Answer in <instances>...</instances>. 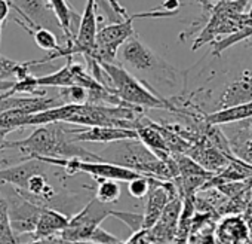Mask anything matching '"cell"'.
<instances>
[{
	"mask_svg": "<svg viewBox=\"0 0 252 244\" xmlns=\"http://www.w3.org/2000/svg\"><path fill=\"white\" fill-rule=\"evenodd\" d=\"M73 127L68 124H49L37 127L23 140L6 142L5 149H15L26 158H55V160H83L105 161L101 155L89 152L73 140Z\"/></svg>",
	"mask_w": 252,
	"mask_h": 244,
	"instance_id": "cell-1",
	"label": "cell"
},
{
	"mask_svg": "<svg viewBox=\"0 0 252 244\" xmlns=\"http://www.w3.org/2000/svg\"><path fill=\"white\" fill-rule=\"evenodd\" d=\"M110 157L111 160L108 163L122 165L141 176L159 180H172L174 177H178V168L174 157L168 161L160 160L140 139L114 143V149L110 152Z\"/></svg>",
	"mask_w": 252,
	"mask_h": 244,
	"instance_id": "cell-2",
	"label": "cell"
},
{
	"mask_svg": "<svg viewBox=\"0 0 252 244\" xmlns=\"http://www.w3.org/2000/svg\"><path fill=\"white\" fill-rule=\"evenodd\" d=\"M101 67L107 76L108 86L125 104L138 107L143 110L144 109H163L171 112L175 110L171 101L160 97L158 92L152 89V86L146 81H140L123 66L102 63Z\"/></svg>",
	"mask_w": 252,
	"mask_h": 244,
	"instance_id": "cell-3",
	"label": "cell"
},
{
	"mask_svg": "<svg viewBox=\"0 0 252 244\" xmlns=\"http://www.w3.org/2000/svg\"><path fill=\"white\" fill-rule=\"evenodd\" d=\"M120 55L122 61L126 66H129L137 72L153 75L159 81L171 85H175L178 82L180 72L174 66L166 63L162 57H159L156 52H153L146 43H143L137 35L123 43Z\"/></svg>",
	"mask_w": 252,
	"mask_h": 244,
	"instance_id": "cell-4",
	"label": "cell"
},
{
	"mask_svg": "<svg viewBox=\"0 0 252 244\" xmlns=\"http://www.w3.org/2000/svg\"><path fill=\"white\" fill-rule=\"evenodd\" d=\"M49 165L60 167L67 176L85 173L96 180H116V182H132L141 174L128 170L122 165L108 161H83V160H55V158H36Z\"/></svg>",
	"mask_w": 252,
	"mask_h": 244,
	"instance_id": "cell-5",
	"label": "cell"
},
{
	"mask_svg": "<svg viewBox=\"0 0 252 244\" xmlns=\"http://www.w3.org/2000/svg\"><path fill=\"white\" fill-rule=\"evenodd\" d=\"M113 214L105 204L96 198L91 200L79 213L70 217L68 226L60 234L67 241H91L94 232L101 226L102 220Z\"/></svg>",
	"mask_w": 252,
	"mask_h": 244,
	"instance_id": "cell-6",
	"label": "cell"
},
{
	"mask_svg": "<svg viewBox=\"0 0 252 244\" xmlns=\"http://www.w3.org/2000/svg\"><path fill=\"white\" fill-rule=\"evenodd\" d=\"M2 194L8 203L9 217L14 232L18 235L21 234H32L36 231L39 217L45 207H40L27 198H24L15 188L12 186H0Z\"/></svg>",
	"mask_w": 252,
	"mask_h": 244,
	"instance_id": "cell-7",
	"label": "cell"
},
{
	"mask_svg": "<svg viewBox=\"0 0 252 244\" xmlns=\"http://www.w3.org/2000/svg\"><path fill=\"white\" fill-rule=\"evenodd\" d=\"M175 191L171 182H162L156 180L152 191L147 195V205L144 211V225L143 229H152L159 219L162 217L166 205L171 200L177 198Z\"/></svg>",
	"mask_w": 252,
	"mask_h": 244,
	"instance_id": "cell-8",
	"label": "cell"
},
{
	"mask_svg": "<svg viewBox=\"0 0 252 244\" xmlns=\"http://www.w3.org/2000/svg\"><path fill=\"white\" fill-rule=\"evenodd\" d=\"M73 140L76 143L92 142V143H117L123 140L138 139L137 130L128 128H113V127H85L71 128Z\"/></svg>",
	"mask_w": 252,
	"mask_h": 244,
	"instance_id": "cell-9",
	"label": "cell"
},
{
	"mask_svg": "<svg viewBox=\"0 0 252 244\" xmlns=\"http://www.w3.org/2000/svg\"><path fill=\"white\" fill-rule=\"evenodd\" d=\"M48 165L49 164L36 158H24L23 163L17 165L0 170V186H12L18 191H24L30 177L46 171Z\"/></svg>",
	"mask_w": 252,
	"mask_h": 244,
	"instance_id": "cell-10",
	"label": "cell"
},
{
	"mask_svg": "<svg viewBox=\"0 0 252 244\" xmlns=\"http://www.w3.org/2000/svg\"><path fill=\"white\" fill-rule=\"evenodd\" d=\"M252 101V70H245L236 81L228 83L222 91L217 110H224Z\"/></svg>",
	"mask_w": 252,
	"mask_h": 244,
	"instance_id": "cell-11",
	"label": "cell"
},
{
	"mask_svg": "<svg viewBox=\"0 0 252 244\" xmlns=\"http://www.w3.org/2000/svg\"><path fill=\"white\" fill-rule=\"evenodd\" d=\"M68 222L70 217L65 213L57 208L45 207L39 217L36 231L33 232V240H42V238L60 235L68 226Z\"/></svg>",
	"mask_w": 252,
	"mask_h": 244,
	"instance_id": "cell-12",
	"label": "cell"
},
{
	"mask_svg": "<svg viewBox=\"0 0 252 244\" xmlns=\"http://www.w3.org/2000/svg\"><path fill=\"white\" fill-rule=\"evenodd\" d=\"M48 3L51 5L54 14L58 18V23L63 29V35H64V43L71 42L74 39V24H80V17L70 5L67 0H48Z\"/></svg>",
	"mask_w": 252,
	"mask_h": 244,
	"instance_id": "cell-13",
	"label": "cell"
},
{
	"mask_svg": "<svg viewBox=\"0 0 252 244\" xmlns=\"http://www.w3.org/2000/svg\"><path fill=\"white\" fill-rule=\"evenodd\" d=\"M180 214H181V201L178 198H174L166 205L159 222L150 229V231H153V232H150V235H153L158 240H163V241L169 240L171 234H174V231H175Z\"/></svg>",
	"mask_w": 252,
	"mask_h": 244,
	"instance_id": "cell-14",
	"label": "cell"
},
{
	"mask_svg": "<svg viewBox=\"0 0 252 244\" xmlns=\"http://www.w3.org/2000/svg\"><path fill=\"white\" fill-rule=\"evenodd\" d=\"M245 119H252V101L234 107H228L224 110H215L206 116V122L214 127L224 125V124H234V122H242Z\"/></svg>",
	"mask_w": 252,
	"mask_h": 244,
	"instance_id": "cell-15",
	"label": "cell"
},
{
	"mask_svg": "<svg viewBox=\"0 0 252 244\" xmlns=\"http://www.w3.org/2000/svg\"><path fill=\"white\" fill-rule=\"evenodd\" d=\"M191 158L202 165L205 170L214 173V170L221 168L222 165H225L227 160L225 157L217 149V146L214 145H200V146H193L189 149Z\"/></svg>",
	"mask_w": 252,
	"mask_h": 244,
	"instance_id": "cell-16",
	"label": "cell"
},
{
	"mask_svg": "<svg viewBox=\"0 0 252 244\" xmlns=\"http://www.w3.org/2000/svg\"><path fill=\"white\" fill-rule=\"evenodd\" d=\"M0 244H18L17 234L11 225L8 203L2 194H0Z\"/></svg>",
	"mask_w": 252,
	"mask_h": 244,
	"instance_id": "cell-17",
	"label": "cell"
},
{
	"mask_svg": "<svg viewBox=\"0 0 252 244\" xmlns=\"http://www.w3.org/2000/svg\"><path fill=\"white\" fill-rule=\"evenodd\" d=\"M122 195V188L119 185V182L116 180H98V186H96V192H95V198L108 205V204H114Z\"/></svg>",
	"mask_w": 252,
	"mask_h": 244,
	"instance_id": "cell-18",
	"label": "cell"
},
{
	"mask_svg": "<svg viewBox=\"0 0 252 244\" xmlns=\"http://www.w3.org/2000/svg\"><path fill=\"white\" fill-rule=\"evenodd\" d=\"M29 33L33 36L36 45H37L39 48L48 51L49 54H51V52H58V51L61 49V43H60L58 38H57V36L54 35V32H51L49 29L37 27V29L29 32Z\"/></svg>",
	"mask_w": 252,
	"mask_h": 244,
	"instance_id": "cell-19",
	"label": "cell"
},
{
	"mask_svg": "<svg viewBox=\"0 0 252 244\" xmlns=\"http://www.w3.org/2000/svg\"><path fill=\"white\" fill-rule=\"evenodd\" d=\"M251 36H252V27L245 29L242 32H237V33H233V35L225 36L222 39H218V41L211 43L212 45V55L220 57L227 48H230V46H233V45H236L239 42H246Z\"/></svg>",
	"mask_w": 252,
	"mask_h": 244,
	"instance_id": "cell-20",
	"label": "cell"
},
{
	"mask_svg": "<svg viewBox=\"0 0 252 244\" xmlns=\"http://www.w3.org/2000/svg\"><path fill=\"white\" fill-rule=\"evenodd\" d=\"M156 180H159V179L140 176V177H137L128 183V191H129L131 197H134V198H144L149 195V192L152 191Z\"/></svg>",
	"mask_w": 252,
	"mask_h": 244,
	"instance_id": "cell-21",
	"label": "cell"
},
{
	"mask_svg": "<svg viewBox=\"0 0 252 244\" xmlns=\"http://www.w3.org/2000/svg\"><path fill=\"white\" fill-rule=\"evenodd\" d=\"M114 217H119L122 222H125L134 232H138L143 229L144 225V214H135V213H128V211H116L113 210Z\"/></svg>",
	"mask_w": 252,
	"mask_h": 244,
	"instance_id": "cell-22",
	"label": "cell"
},
{
	"mask_svg": "<svg viewBox=\"0 0 252 244\" xmlns=\"http://www.w3.org/2000/svg\"><path fill=\"white\" fill-rule=\"evenodd\" d=\"M29 244H71V241L64 240L61 235H54L49 238H42V240H33Z\"/></svg>",
	"mask_w": 252,
	"mask_h": 244,
	"instance_id": "cell-23",
	"label": "cell"
},
{
	"mask_svg": "<svg viewBox=\"0 0 252 244\" xmlns=\"http://www.w3.org/2000/svg\"><path fill=\"white\" fill-rule=\"evenodd\" d=\"M9 9H11V3L8 0H0V30L3 29V24L9 15Z\"/></svg>",
	"mask_w": 252,
	"mask_h": 244,
	"instance_id": "cell-24",
	"label": "cell"
},
{
	"mask_svg": "<svg viewBox=\"0 0 252 244\" xmlns=\"http://www.w3.org/2000/svg\"><path fill=\"white\" fill-rule=\"evenodd\" d=\"M160 8H165V11H178L180 2H178V0H166V2L162 3Z\"/></svg>",
	"mask_w": 252,
	"mask_h": 244,
	"instance_id": "cell-25",
	"label": "cell"
},
{
	"mask_svg": "<svg viewBox=\"0 0 252 244\" xmlns=\"http://www.w3.org/2000/svg\"><path fill=\"white\" fill-rule=\"evenodd\" d=\"M194 2H197L202 8H203V11L208 14V12H211L212 11V8L215 6V3L212 2V0H194Z\"/></svg>",
	"mask_w": 252,
	"mask_h": 244,
	"instance_id": "cell-26",
	"label": "cell"
},
{
	"mask_svg": "<svg viewBox=\"0 0 252 244\" xmlns=\"http://www.w3.org/2000/svg\"><path fill=\"white\" fill-rule=\"evenodd\" d=\"M9 131H6V130H2L0 128V152H2L3 149H5V145H6V134H8Z\"/></svg>",
	"mask_w": 252,
	"mask_h": 244,
	"instance_id": "cell-27",
	"label": "cell"
},
{
	"mask_svg": "<svg viewBox=\"0 0 252 244\" xmlns=\"http://www.w3.org/2000/svg\"><path fill=\"white\" fill-rule=\"evenodd\" d=\"M245 45H246L248 48H252V36H251V38H249V39L245 42Z\"/></svg>",
	"mask_w": 252,
	"mask_h": 244,
	"instance_id": "cell-28",
	"label": "cell"
},
{
	"mask_svg": "<svg viewBox=\"0 0 252 244\" xmlns=\"http://www.w3.org/2000/svg\"><path fill=\"white\" fill-rule=\"evenodd\" d=\"M212 2H214V3H218V2H221V0H212Z\"/></svg>",
	"mask_w": 252,
	"mask_h": 244,
	"instance_id": "cell-29",
	"label": "cell"
}]
</instances>
